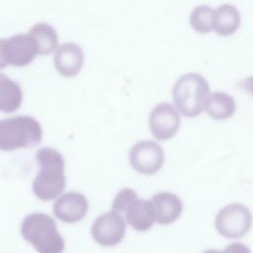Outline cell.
I'll list each match as a JSON object with an SVG mask.
<instances>
[{
	"mask_svg": "<svg viewBox=\"0 0 253 253\" xmlns=\"http://www.w3.org/2000/svg\"><path fill=\"white\" fill-rule=\"evenodd\" d=\"M181 118L176 108L167 102L156 105L149 115V126L153 135L160 140L172 137L178 130Z\"/></svg>",
	"mask_w": 253,
	"mask_h": 253,
	"instance_id": "8",
	"label": "cell"
},
{
	"mask_svg": "<svg viewBox=\"0 0 253 253\" xmlns=\"http://www.w3.org/2000/svg\"><path fill=\"white\" fill-rule=\"evenodd\" d=\"M126 221L138 231L148 230L156 220L152 201L136 198L126 211Z\"/></svg>",
	"mask_w": 253,
	"mask_h": 253,
	"instance_id": "13",
	"label": "cell"
},
{
	"mask_svg": "<svg viewBox=\"0 0 253 253\" xmlns=\"http://www.w3.org/2000/svg\"><path fill=\"white\" fill-rule=\"evenodd\" d=\"M205 108L208 114L216 120L231 117L235 111V101L225 92L216 91L209 94Z\"/></svg>",
	"mask_w": 253,
	"mask_h": 253,
	"instance_id": "16",
	"label": "cell"
},
{
	"mask_svg": "<svg viewBox=\"0 0 253 253\" xmlns=\"http://www.w3.org/2000/svg\"><path fill=\"white\" fill-rule=\"evenodd\" d=\"M40 171L33 181L35 195L41 200L49 201L56 198L65 187L64 158L51 147H42L36 154Z\"/></svg>",
	"mask_w": 253,
	"mask_h": 253,
	"instance_id": "1",
	"label": "cell"
},
{
	"mask_svg": "<svg viewBox=\"0 0 253 253\" xmlns=\"http://www.w3.org/2000/svg\"><path fill=\"white\" fill-rule=\"evenodd\" d=\"M131 166L144 174H153L158 171L164 162V150L154 140L144 139L135 142L129 150Z\"/></svg>",
	"mask_w": 253,
	"mask_h": 253,
	"instance_id": "6",
	"label": "cell"
},
{
	"mask_svg": "<svg viewBox=\"0 0 253 253\" xmlns=\"http://www.w3.org/2000/svg\"><path fill=\"white\" fill-rule=\"evenodd\" d=\"M125 232L126 221L120 213L114 211L100 214L91 227L92 237L102 246L119 244L123 240Z\"/></svg>",
	"mask_w": 253,
	"mask_h": 253,
	"instance_id": "7",
	"label": "cell"
},
{
	"mask_svg": "<svg viewBox=\"0 0 253 253\" xmlns=\"http://www.w3.org/2000/svg\"><path fill=\"white\" fill-rule=\"evenodd\" d=\"M2 50L6 63L16 66L29 64L39 53L38 45L30 34H17L6 39Z\"/></svg>",
	"mask_w": 253,
	"mask_h": 253,
	"instance_id": "9",
	"label": "cell"
},
{
	"mask_svg": "<svg viewBox=\"0 0 253 253\" xmlns=\"http://www.w3.org/2000/svg\"><path fill=\"white\" fill-rule=\"evenodd\" d=\"M156 221L160 224H169L175 221L182 213L183 203L181 199L170 192H159L152 197Z\"/></svg>",
	"mask_w": 253,
	"mask_h": 253,
	"instance_id": "12",
	"label": "cell"
},
{
	"mask_svg": "<svg viewBox=\"0 0 253 253\" xmlns=\"http://www.w3.org/2000/svg\"><path fill=\"white\" fill-rule=\"evenodd\" d=\"M4 41L3 39H0V69L5 67L7 65L5 59H4V56H3V44H4Z\"/></svg>",
	"mask_w": 253,
	"mask_h": 253,
	"instance_id": "22",
	"label": "cell"
},
{
	"mask_svg": "<svg viewBox=\"0 0 253 253\" xmlns=\"http://www.w3.org/2000/svg\"><path fill=\"white\" fill-rule=\"evenodd\" d=\"M88 210L86 197L78 192H67L53 204L54 215L64 222H76L83 218Z\"/></svg>",
	"mask_w": 253,
	"mask_h": 253,
	"instance_id": "10",
	"label": "cell"
},
{
	"mask_svg": "<svg viewBox=\"0 0 253 253\" xmlns=\"http://www.w3.org/2000/svg\"><path fill=\"white\" fill-rule=\"evenodd\" d=\"M203 253H251V251H250L249 247L246 246L245 244L239 243V242H234V243H231L228 246H226L222 251L215 250V249H210Z\"/></svg>",
	"mask_w": 253,
	"mask_h": 253,
	"instance_id": "20",
	"label": "cell"
},
{
	"mask_svg": "<svg viewBox=\"0 0 253 253\" xmlns=\"http://www.w3.org/2000/svg\"><path fill=\"white\" fill-rule=\"evenodd\" d=\"M29 34L35 40L39 53L47 54L50 53L57 45V34L56 31L50 25L46 23H38L34 25Z\"/></svg>",
	"mask_w": 253,
	"mask_h": 253,
	"instance_id": "17",
	"label": "cell"
},
{
	"mask_svg": "<svg viewBox=\"0 0 253 253\" xmlns=\"http://www.w3.org/2000/svg\"><path fill=\"white\" fill-rule=\"evenodd\" d=\"M190 22L197 32L208 33L213 26V10L208 5H199L193 9Z\"/></svg>",
	"mask_w": 253,
	"mask_h": 253,
	"instance_id": "18",
	"label": "cell"
},
{
	"mask_svg": "<svg viewBox=\"0 0 253 253\" xmlns=\"http://www.w3.org/2000/svg\"><path fill=\"white\" fill-rule=\"evenodd\" d=\"M252 221V213L246 206L231 203L217 212L214 225L220 235L226 238H240L249 231Z\"/></svg>",
	"mask_w": 253,
	"mask_h": 253,
	"instance_id": "5",
	"label": "cell"
},
{
	"mask_svg": "<svg viewBox=\"0 0 253 253\" xmlns=\"http://www.w3.org/2000/svg\"><path fill=\"white\" fill-rule=\"evenodd\" d=\"M84 61V53L81 46L68 42L60 44L54 54L56 69L65 76H74L79 72Z\"/></svg>",
	"mask_w": 253,
	"mask_h": 253,
	"instance_id": "11",
	"label": "cell"
},
{
	"mask_svg": "<svg viewBox=\"0 0 253 253\" xmlns=\"http://www.w3.org/2000/svg\"><path fill=\"white\" fill-rule=\"evenodd\" d=\"M136 198H137V194L134 190L127 187L123 188L115 197L112 204V210L118 213L120 212L125 213L128 206Z\"/></svg>",
	"mask_w": 253,
	"mask_h": 253,
	"instance_id": "19",
	"label": "cell"
},
{
	"mask_svg": "<svg viewBox=\"0 0 253 253\" xmlns=\"http://www.w3.org/2000/svg\"><path fill=\"white\" fill-rule=\"evenodd\" d=\"M21 232L39 253H62L64 250V240L54 219L45 213L28 214L22 221Z\"/></svg>",
	"mask_w": 253,
	"mask_h": 253,
	"instance_id": "2",
	"label": "cell"
},
{
	"mask_svg": "<svg viewBox=\"0 0 253 253\" xmlns=\"http://www.w3.org/2000/svg\"><path fill=\"white\" fill-rule=\"evenodd\" d=\"M209 94L208 81L197 72L182 75L172 88V96L176 106L187 117L198 116L203 111Z\"/></svg>",
	"mask_w": 253,
	"mask_h": 253,
	"instance_id": "3",
	"label": "cell"
},
{
	"mask_svg": "<svg viewBox=\"0 0 253 253\" xmlns=\"http://www.w3.org/2000/svg\"><path fill=\"white\" fill-rule=\"evenodd\" d=\"M22 99L23 93L20 85L6 74L0 73V110L16 111L20 107Z\"/></svg>",
	"mask_w": 253,
	"mask_h": 253,
	"instance_id": "15",
	"label": "cell"
},
{
	"mask_svg": "<svg viewBox=\"0 0 253 253\" xmlns=\"http://www.w3.org/2000/svg\"><path fill=\"white\" fill-rule=\"evenodd\" d=\"M239 84L241 87H243L244 89L248 90L249 92H251L253 94V75L243 79Z\"/></svg>",
	"mask_w": 253,
	"mask_h": 253,
	"instance_id": "21",
	"label": "cell"
},
{
	"mask_svg": "<svg viewBox=\"0 0 253 253\" xmlns=\"http://www.w3.org/2000/svg\"><path fill=\"white\" fill-rule=\"evenodd\" d=\"M240 23V14L237 8L231 4L219 5L213 11L212 29L222 36L235 32Z\"/></svg>",
	"mask_w": 253,
	"mask_h": 253,
	"instance_id": "14",
	"label": "cell"
},
{
	"mask_svg": "<svg viewBox=\"0 0 253 253\" xmlns=\"http://www.w3.org/2000/svg\"><path fill=\"white\" fill-rule=\"evenodd\" d=\"M42 136L41 124L34 117L21 115L0 121V149L34 146L41 141Z\"/></svg>",
	"mask_w": 253,
	"mask_h": 253,
	"instance_id": "4",
	"label": "cell"
}]
</instances>
